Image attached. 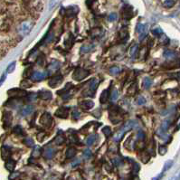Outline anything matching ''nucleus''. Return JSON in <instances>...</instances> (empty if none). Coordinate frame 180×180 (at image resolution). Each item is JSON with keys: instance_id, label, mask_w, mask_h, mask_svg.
<instances>
[{"instance_id": "nucleus-49", "label": "nucleus", "mask_w": 180, "mask_h": 180, "mask_svg": "<svg viewBox=\"0 0 180 180\" xmlns=\"http://www.w3.org/2000/svg\"><path fill=\"white\" fill-rule=\"evenodd\" d=\"M117 18H118V16H117V14H115V13H112V14H111L109 17H108V19H109V21H111V22H113V21H116L117 20Z\"/></svg>"}, {"instance_id": "nucleus-48", "label": "nucleus", "mask_w": 180, "mask_h": 180, "mask_svg": "<svg viewBox=\"0 0 180 180\" xmlns=\"http://www.w3.org/2000/svg\"><path fill=\"white\" fill-rule=\"evenodd\" d=\"M14 132H15L16 134H17V135H23V130H22V128H21L20 126L15 127Z\"/></svg>"}, {"instance_id": "nucleus-10", "label": "nucleus", "mask_w": 180, "mask_h": 180, "mask_svg": "<svg viewBox=\"0 0 180 180\" xmlns=\"http://www.w3.org/2000/svg\"><path fill=\"white\" fill-rule=\"evenodd\" d=\"M80 107L82 108V110H85V111H89L90 110L92 107L94 106V102L92 100H83L80 102Z\"/></svg>"}, {"instance_id": "nucleus-44", "label": "nucleus", "mask_w": 180, "mask_h": 180, "mask_svg": "<svg viewBox=\"0 0 180 180\" xmlns=\"http://www.w3.org/2000/svg\"><path fill=\"white\" fill-rule=\"evenodd\" d=\"M41 155V151H40V147H34V149L33 151V156L34 157H38L39 156Z\"/></svg>"}, {"instance_id": "nucleus-29", "label": "nucleus", "mask_w": 180, "mask_h": 180, "mask_svg": "<svg viewBox=\"0 0 180 180\" xmlns=\"http://www.w3.org/2000/svg\"><path fill=\"white\" fill-rule=\"evenodd\" d=\"M64 141H65V138H64L63 135H58L57 137L55 138V139H54V143H55L56 145H61V144H63Z\"/></svg>"}, {"instance_id": "nucleus-50", "label": "nucleus", "mask_w": 180, "mask_h": 180, "mask_svg": "<svg viewBox=\"0 0 180 180\" xmlns=\"http://www.w3.org/2000/svg\"><path fill=\"white\" fill-rule=\"evenodd\" d=\"M59 3V0H51L49 3L50 9H53Z\"/></svg>"}, {"instance_id": "nucleus-2", "label": "nucleus", "mask_w": 180, "mask_h": 180, "mask_svg": "<svg viewBox=\"0 0 180 180\" xmlns=\"http://www.w3.org/2000/svg\"><path fill=\"white\" fill-rule=\"evenodd\" d=\"M99 85V81L97 79H93L92 81H90V86L88 87L87 90H85L82 92L83 96H93V94L95 93V91L97 90V87Z\"/></svg>"}, {"instance_id": "nucleus-30", "label": "nucleus", "mask_w": 180, "mask_h": 180, "mask_svg": "<svg viewBox=\"0 0 180 180\" xmlns=\"http://www.w3.org/2000/svg\"><path fill=\"white\" fill-rule=\"evenodd\" d=\"M15 68H16V62H13V63H11L8 66V68H7V72H6V74H12L14 71H15Z\"/></svg>"}, {"instance_id": "nucleus-9", "label": "nucleus", "mask_w": 180, "mask_h": 180, "mask_svg": "<svg viewBox=\"0 0 180 180\" xmlns=\"http://www.w3.org/2000/svg\"><path fill=\"white\" fill-rule=\"evenodd\" d=\"M37 97L40 98L41 100H50L51 99L53 98V94H52V92L49 91V90H41L38 91Z\"/></svg>"}, {"instance_id": "nucleus-51", "label": "nucleus", "mask_w": 180, "mask_h": 180, "mask_svg": "<svg viewBox=\"0 0 180 180\" xmlns=\"http://www.w3.org/2000/svg\"><path fill=\"white\" fill-rule=\"evenodd\" d=\"M79 116H80V112L77 110H74L73 112H72V117L74 118V120H77L79 118Z\"/></svg>"}, {"instance_id": "nucleus-40", "label": "nucleus", "mask_w": 180, "mask_h": 180, "mask_svg": "<svg viewBox=\"0 0 180 180\" xmlns=\"http://www.w3.org/2000/svg\"><path fill=\"white\" fill-rule=\"evenodd\" d=\"M119 97V93H118V90L116 88H114L112 91H111V100H116Z\"/></svg>"}, {"instance_id": "nucleus-47", "label": "nucleus", "mask_w": 180, "mask_h": 180, "mask_svg": "<svg viewBox=\"0 0 180 180\" xmlns=\"http://www.w3.org/2000/svg\"><path fill=\"white\" fill-rule=\"evenodd\" d=\"M167 148L165 146H159V147H158V152L160 155H165L167 153Z\"/></svg>"}, {"instance_id": "nucleus-46", "label": "nucleus", "mask_w": 180, "mask_h": 180, "mask_svg": "<svg viewBox=\"0 0 180 180\" xmlns=\"http://www.w3.org/2000/svg\"><path fill=\"white\" fill-rule=\"evenodd\" d=\"M31 86H32V83L29 82L28 80L23 81L22 83H21V87H23V88H29V87H31Z\"/></svg>"}, {"instance_id": "nucleus-57", "label": "nucleus", "mask_w": 180, "mask_h": 180, "mask_svg": "<svg viewBox=\"0 0 180 180\" xmlns=\"http://www.w3.org/2000/svg\"><path fill=\"white\" fill-rule=\"evenodd\" d=\"M28 96H29V100H30V101L34 100L36 99V97H37V95H36L35 93H32L31 95H28Z\"/></svg>"}, {"instance_id": "nucleus-41", "label": "nucleus", "mask_w": 180, "mask_h": 180, "mask_svg": "<svg viewBox=\"0 0 180 180\" xmlns=\"http://www.w3.org/2000/svg\"><path fill=\"white\" fill-rule=\"evenodd\" d=\"M93 48H94V46L91 45V44H90V45H84V46H82V53H89V52H90Z\"/></svg>"}, {"instance_id": "nucleus-20", "label": "nucleus", "mask_w": 180, "mask_h": 180, "mask_svg": "<svg viewBox=\"0 0 180 180\" xmlns=\"http://www.w3.org/2000/svg\"><path fill=\"white\" fill-rule=\"evenodd\" d=\"M33 107L32 105H26L25 107L23 108L22 110V114L24 116H27V115L31 114L33 112Z\"/></svg>"}, {"instance_id": "nucleus-32", "label": "nucleus", "mask_w": 180, "mask_h": 180, "mask_svg": "<svg viewBox=\"0 0 180 180\" xmlns=\"http://www.w3.org/2000/svg\"><path fill=\"white\" fill-rule=\"evenodd\" d=\"M102 132H103V134L106 136L107 138H109L111 134H112V131H111V129L109 127V126H106V127H104L103 129H102Z\"/></svg>"}, {"instance_id": "nucleus-59", "label": "nucleus", "mask_w": 180, "mask_h": 180, "mask_svg": "<svg viewBox=\"0 0 180 180\" xmlns=\"http://www.w3.org/2000/svg\"><path fill=\"white\" fill-rule=\"evenodd\" d=\"M94 1H95V0H86V4H87V6H88V7H90Z\"/></svg>"}, {"instance_id": "nucleus-16", "label": "nucleus", "mask_w": 180, "mask_h": 180, "mask_svg": "<svg viewBox=\"0 0 180 180\" xmlns=\"http://www.w3.org/2000/svg\"><path fill=\"white\" fill-rule=\"evenodd\" d=\"M54 149L52 147L46 148L45 151L44 152V156L45 157V158H48V159H51L54 157Z\"/></svg>"}, {"instance_id": "nucleus-34", "label": "nucleus", "mask_w": 180, "mask_h": 180, "mask_svg": "<svg viewBox=\"0 0 180 180\" xmlns=\"http://www.w3.org/2000/svg\"><path fill=\"white\" fill-rule=\"evenodd\" d=\"M137 32L139 33H143L146 32V25H142V24H139L137 25V28H136Z\"/></svg>"}, {"instance_id": "nucleus-31", "label": "nucleus", "mask_w": 180, "mask_h": 180, "mask_svg": "<svg viewBox=\"0 0 180 180\" xmlns=\"http://www.w3.org/2000/svg\"><path fill=\"white\" fill-rule=\"evenodd\" d=\"M102 33L103 32L100 30V29H93L92 31H91V36L92 37H98V36H100V35H102Z\"/></svg>"}, {"instance_id": "nucleus-19", "label": "nucleus", "mask_w": 180, "mask_h": 180, "mask_svg": "<svg viewBox=\"0 0 180 180\" xmlns=\"http://www.w3.org/2000/svg\"><path fill=\"white\" fill-rule=\"evenodd\" d=\"M12 122V114L10 112H6L4 114V123L6 126H10Z\"/></svg>"}, {"instance_id": "nucleus-53", "label": "nucleus", "mask_w": 180, "mask_h": 180, "mask_svg": "<svg viewBox=\"0 0 180 180\" xmlns=\"http://www.w3.org/2000/svg\"><path fill=\"white\" fill-rule=\"evenodd\" d=\"M170 76H171L172 78L177 80V81H180V72H178V73H175V74H171Z\"/></svg>"}, {"instance_id": "nucleus-38", "label": "nucleus", "mask_w": 180, "mask_h": 180, "mask_svg": "<svg viewBox=\"0 0 180 180\" xmlns=\"http://www.w3.org/2000/svg\"><path fill=\"white\" fill-rule=\"evenodd\" d=\"M152 33L156 35V36H159V35H161L162 33H163V31L161 30V28H159V27H157V28H154V29H152Z\"/></svg>"}, {"instance_id": "nucleus-24", "label": "nucleus", "mask_w": 180, "mask_h": 180, "mask_svg": "<svg viewBox=\"0 0 180 180\" xmlns=\"http://www.w3.org/2000/svg\"><path fill=\"white\" fill-rule=\"evenodd\" d=\"M120 37L123 42H126L129 39V32L126 29H121L120 32Z\"/></svg>"}, {"instance_id": "nucleus-26", "label": "nucleus", "mask_w": 180, "mask_h": 180, "mask_svg": "<svg viewBox=\"0 0 180 180\" xmlns=\"http://www.w3.org/2000/svg\"><path fill=\"white\" fill-rule=\"evenodd\" d=\"M142 85H143V87L145 89H149L151 87V85H152V80L150 78H148V77L144 78V81H143Z\"/></svg>"}, {"instance_id": "nucleus-56", "label": "nucleus", "mask_w": 180, "mask_h": 180, "mask_svg": "<svg viewBox=\"0 0 180 180\" xmlns=\"http://www.w3.org/2000/svg\"><path fill=\"white\" fill-rule=\"evenodd\" d=\"M84 156H85L86 157H91V151H90V149H85V150H84Z\"/></svg>"}, {"instance_id": "nucleus-21", "label": "nucleus", "mask_w": 180, "mask_h": 180, "mask_svg": "<svg viewBox=\"0 0 180 180\" xmlns=\"http://www.w3.org/2000/svg\"><path fill=\"white\" fill-rule=\"evenodd\" d=\"M136 91H137V84H136V83H132L131 86L128 88L127 93H128L130 96H133V95H135Z\"/></svg>"}, {"instance_id": "nucleus-45", "label": "nucleus", "mask_w": 180, "mask_h": 180, "mask_svg": "<svg viewBox=\"0 0 180 180\" xmlns=\"http://www.w3.org/2000/svg\"><path fill=\"white\" fill-rule=\"evenodd\" d=\"M137 139H138V141H142L145 139V133L142 131H139L138 132V135H137Z\"/></svg>"}, {"instance_id": "nucleus-25", "label": "nucleus", "mask_w": 180, "mask_h": 180, "mask_svg": "<svg viewBox=\"0 0 180 180\" xmlns=\"http://www.w3.org/2000/svg\"><path fill=\"white\" fill-rule=\"evenodd\" d=\"M126 133V131H123L122 129L121 130V131H119L116 134L114 135V140L116 142H119L121 139H122V137L124 136V134Z\"/></svg>"}, {"instance_id": "nucleus-7", "label": "nucleus", "mask_w": 180, "mask_h": 180, "mask_svg": "<svg viewBox=\"0 0 180 180\" xmlns=\"http://www.w3.org/2000/svg\"><path fill=\"white\" fill-rule=\"evenodd\" d=\"M48 75H49L48 73H44V72H34V73H33V74H32L31 78H32L33 81L40 82V81L44 80Z\"/></svg>"}, {"instance_id": "nucleus-36", "label": "nucleus", "mask_w": 180, "mask_h": 180, "mask_svg": "<svg viewBox=\"0 0 180 180\" xmlns=\"http://www.w3.org/2000/svg\"><path fill=\"white\" fill-rule=\"evenodd\" d=\"M24 143L27 147H34V143H33V140L31 138H26L24 140Z\"/></svg>"}, {"instance_id": "nucleus-4", "label": "nucleus", "mask_w": 180, "mask_h": 180, "mask_svg": "<svg viewBox=\"0 0 180 180\" xmlns=\"http://www.w3.org/2000/svg\"><path fill=\"white\" fill-rule=\"evenodd\" d=\"M8 95L12 96V97H25L27 95L26 90H23V89H19V88H13L11 90L8 91Z\"/></svg>"}, {"instance_id": "nucleus-5", "label": "nucleus", "mask_w": 180, "mask_h": 180, "mask_svg": "<svg viewBox=\"0 0 180 180\" xmlns=\"http://www.w3.org/2000/svg\"><path fill=\"white\" fill-rule=\"evenodd\" d=\"M40 123L44 127H50L53 123V118L48 112H44L40 118Z\"/></svg>"}, {"instance_id": "nucleus-13", "label": "nucleus", "mask_w": 180, "mask_h": 180, "mask_svg": "<svg viewBox=\"0 0 180 180\" xmlns=\"http://www.w3.org/2000/svg\"><path fill=\"white\" fill-rule=\"evenodd\" d=\"M177 53L174 52V51H169V50H167L164 52V57L168 59V60H175L177 57Z\"/></svg>"}, {"instance_id": "nucleus-52", "label": "nucleus", "mask_w": 180, "mask_h": 180, "mask_svg": "<svg viewBox=\"0 0 180 180\" xmlns=\"http://www.w3.org/2000/svg\"><path fill=\"white\" fill-rule=\"evenodd\" d=\"M44 136H45V133H44V132H40V133H38V134H37V139H38V141H43V140H44Z\"/></svg>"}, {"instance_id": "nucleus-58", "label": "nucleus", "mask_w": 180, "mask_h": 180, "mask_svg": "<svg viewBox=\"0 0 180 180\" xmlns=\"http://www.w3.org/2000/svg\"><path fill=\"white\" fill-rule=\"evenodd\" d=\"M162 177H163V173H161V174H159L157 177H154L152 180H160L161 178H162Z\"/></svg>"}, {"instance_id": "nucleus-42", "label": "nucleus", "mask_w": 180, "mask_h": 180, "mask_svg": "<svg viewBox=\"0 0 180 180\" xmlns=\"http://www.w3.org/2000/svg\"><path fill=\"white\" fill-rule=\"evenodd\" d=\"M172 166H173V161L172 160H168V161H167L165 165H164V168H163V171H167V170H168L170 167H171Z\"/></svg>"}, {"instance_id": "nucleus-15", "label": "nucleus", "mask_w": 180, "mask_h": 180, "mask_svg": "<svg viewBox=\"0 0 180 180\" xmlns=\"http://www.w3.org/2000/svg\"><path fill=\"white\" fill-rule=\"evenodd\" d=\"M108 98H109V90H104L101 92V94L100 96V102L102 103V104L105 103Z\"/></svg>"}, {"instance_id": "nucleus-22", "label": "nucleus", "mask_w": 180, "mask_h": 180, "mask_svg": "<svg viewBox=\"0 0 180 180\" xmlns=\"http://www.w3.org/2000/svg\"><path fill=\"white\" fill-rule=\"evenodd\" d=\"M166 65H167L166 66L167 68H169V69L177 68V67H180V62L179 61H177V60H175V62H174V60H172V62H170V63H167Z\"/></svg>"}, {"instance_id": "nucleus-18", "label": "nucleus", "mask_w": 180, "mask_h": 180, "mask_svg": "<svg viewBox=\"0 0 180 180\" xmlns=\"http://www.w3.org/2000/svg\"><path fill=\"white\" fill-rule=\"evenodd\" d=\"M134 121H129L128 122H126L125 124H124V126H123L122 129L123 131H125L126 132L127 131H130L131 130V129H133L134 128V126H135V124H134Z\"/></svg>"}, {"instance_id": "nucleus-43", "label": "nucleus", "mask_w": 180, "mask_h": 180, "mask_svg": "<svg viewBox=\"0 0 180 180\" xmlns=\"http://www.w3.org/2000/svg\"><path fill=\"white\" fill-rule=\"evenodd\" d=\"M33 68L32 67H28L26 70L25 71V74H24V76L25 77H29V76H32L33 74Z\"/></svg>"}, {"instance_id": "nucleus-8", "label": "nucleus", "mask_w": 180, "mask_h": 180, "mask_svg": "<svg viewBox=\"0 0 180 180\" xmlns=\"http://www.w3.org/2000/svg\"><path fill=\"white\" fill-rule=\"evenodd\" d=\"M55 116L60 118V119H67L69 116V109L65 107L59 108L55 111Z\"/></svg>"}, {"instance_id": "nucleus-14", "label": "nucleus", "mask_w": 180, "mask_h": 180, "mask_svg": "<svg viewBox=\"0 0 180 180\" xmlns=\"http://www.w3.org/2000/svg\"><path fill=\"white\" fill-rule=\"evenodd\" d=\"M77 12H78V8H76V7H70L68 8L64 9V13H65L66 16H68V17L76 15Z\"/></svg>"}, {"instance_id": "nucleus-1", "label": "nucleus", "mask_w": 180, "mask_h": 180, "mask_svg": "<svg viewBox=\"0 0 180 180\" xmlns=\"http://www.w3.org/2000/svg\"><path fill=\"white\" fill-rule=\"evenodd\" d=\"M89 74H90V72L88 70H85L82 67H78L74 70L73 78L75 81H82L83 79H85L87 76H89Z\"/></svg>"}, {"instance_id": "nucleus-17", "label": "nucleus", "mask_w": 180, "mask_h": 180, "mask_svg": "<svg viewBox=\"0 0 180 180\" xmlns=\"http://www.w3.org/2000/svg\"><path fill=\"white\" fill-rule=\"evenodd\" d=\"M75 155H76V148L75 147H71L66 150V157L67 158H73Z\"/></svg>"}, {"instance_id": "nucleus-12", "label": "nucleus", "mask_w": 180, "mask_h": 180, "mask_svg": "<svg viewBox=\"0 0 180 180\" xmlns=\"http://www.w3.org/2000/svg\"><path fill=\"white\" fill-rule=\"evenodd\" d=\"M5 167H6V168H7L8 171H14V169H15V167H16V162H15L13 159L8 158V159L7 160L6 164H5Z\"/></svg>"}, {"instance_id": "nucleus-23", "label": "nucleus", "mask_w": 180, "mask_h": 180, "mask_svg": "<svg viewBox=\"0 0 180 180\" xmlns=\"http://www.w3.org/2000/svg\"><path fill=\"white\" fill-rule=\"evenodd\" d=\"M138 49H139V46L137 44H134L131 47V50H130V55H131L132 58H135L136 54H138Z\"/></svg>"}, {"instance_id": "nucleus-6", "label": "nucleus", "mask_w": 180, "mask_h": 180, "mask_svg": "<svg viewBox=\"0 0 180 180\" xmlns=\"http://www.w3.org/2000/svg\"><path fill=\"white\" fill-rule=\"evenodd\" d=\"M63 81H64V77L62 75H56L53 77L48 82V85L51 88H56L63 82Z\"/></svg>"}, {"instance_id": "nucleus-28", "label": "nucleus", "mask_w": 180, "mask_h": 180, "mask_svg": "<svg viewBox=\"0 0 180 180\" xmlns=\"http://www.w3.org/2000/svg\"><path fill=\"white\" fill-rule=\"evenodd\" d=\"M121 72V68L118 67V66H113L111 68H110V74L112 75H116V74H120Z\"/></svg>"}, {"instance_id": "nucleus-54", "label": "nucleus", "mask_w": 180, "mask_h": 180, "mask_svg": "<svg viewBox=\"0 0 180 180\" xmlns=\"http://www.w3.org/2000/svg\"><path fill=\"white\" fill-rule=\"evenodd\" d=\"M6 78H7V74H4L2 76H1V78H0V87H1L2 84L4 83L5 80H6Z\"/></svg>"}, {"instance_id": "nucleus-35", "label": "nucleus", "mask_w": 180, "mask_h": 180, "mask_svg": "<svg viewBox=\"0 0 180 180\" xmlns=\"http://www.w3.org/2000/svg\"><path fill=\"white\" fill-rule=\"evenodd\" d=\"M95 140H96V135H90L89 136V138L87 139V145H89V146H91L94 142H95Z\"/></svg>"}, {"instance_id": "nucleus-39", "label": "nucleus", "mask_w": 180, "mask_h": 180, "mask_svg": "<svg viewBox=\"0 0 180 180\" xmlns=\"http://www.w3.org/2000/svg\"><path fill=\"white\" fill-rule=\"evenodd\" d=\"M136 103H137L138 105H143V104L146 103V100H145L144 97H142V96H139V97L136 98Z\"/></svg>"}, {"instance_id": "nucleus-3", "label": "nucleus", "mask_w": 180, "mask_h": 180, "mask_svg": "<svg viewBox=\"0 0 180 180\" xmlns=\"http://www.w3.org/2000/svg\"><path fill=\"white\" fill-rule=\"evenodd\" d=\"M33 26V23L32 21H25L24 23H22V25L20 26V33L23 35H26L31 32L32 28Z\"/></svg>"}, {"instance_id": "nucleus-11", "label": "nucleus", "mask_w": 180, "mask_h": 180, "mask_svg": "<svg viewBox=\"0 0 180 180\" xmlns=\"http://www.w3.org/2000/svg\"><path fill=\"white\" fill-rule=\"evenodd\" d=\"M59 68H60V63H58L57 61L52 62V63L50 64V65L48 66V74H49V73H54V72H56Z\"/></svg>"}, {"instance_id": "nucleus-27", "label": "nucleus", "mask_w": 180, "mask_h": 180, "mask_svg": "<svg viewBox=\"0 0 180 180\" xmlns=\"http://www.w3.org/2000/svg\"><path fill=\"white\" fill-rule=\"evenodd\" d=\"M9 155H10V152H9V149L8 147H2V157L4 159H7L8 158Z\"/></svg>"}, {"instance_id": "nucleus-37", "label": "nucleus", "mask_w": 180, "mask_h": 180, "mask_svg": "<svg viewBox=\"0 0 180 180\" xmlns=\"http://www.w3.org/2000/svg\"><path fill=\"white\" fill-rule=\"evenodd\" d=\"M163 5L165 8H172V7L175 5V1H174V0H166V1L164 2Z\"/></svg>"}, {"instance_id": "nucleus-55", "label": "nucleus", "mask_w": 180, "mask_h": 180, "mask_svg": "<svg viewBox=\"0 0 180 180\" xmlns=\"http://www.w3.org/2000/svg\"><path fill=\"white\" fill-rule=\"evenodd\" d=\"M17 177H19V173H18V172H16V173H13V174L9 177V178H10V179L14 180V179H16Z\"/></svg>"}, {"instance_id": "nucleus-33", "label": "nucleus", "mask_w": 180, "mask_h": 180, "mask_svg": "<svg viewBox=\"0 0 180 180\" xmlns=\"http://www.w3.org/2000/svg\"><path fill=\"white\" fill-rule=\"evenodd\" d=\"M169 126H170L169 121H164L163 122H162V125H161V131H162V132H165L166 131H167Z\"/></svg>"}]
</instances>
